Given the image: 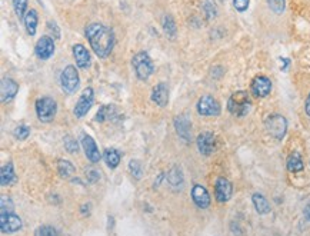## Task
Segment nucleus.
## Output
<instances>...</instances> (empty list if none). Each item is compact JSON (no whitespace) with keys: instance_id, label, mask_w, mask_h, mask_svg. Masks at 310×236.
I'll use <instances>...</instances> for the list:
<instances>
[{"instance_id":"30","label":"nucleus","mask_w":310,"mask_h":236,"mask_svg":"<svg viewBox=\"0 0 310 236\" xmlns=\"http://www.w3.org/2000/svg\"><path fill=\"white\" fill-rule=\"evenodd\" d=\"M16 16L22 20L27 13V0H12Z\"/></svg>"},{"instance_id":"10","label":"nucleus","mask_w":310,"mask_h":236,"mask_svg":"<svg viewBox=\"0 0 310 236\" xmlns=\"http://www.w3.org/2000/svg\"><path fill=\"white\" fill-rule=\"evenodd\" d=\"M35 53L40 60H49L54 55V40L50 36H41L36 43Z\"/></svg>"},{"instance_id":"2","label":"nucleus","mask_w":310,"mask_h":236,"mask_svg":"<svg viewBox=\"0 0 310 236\" xmlns=\"http://www.w3.org/2000/svg\"><path fill=\"white\" fill-rule=\"evenodd\" d=\"M250 109H252V100L246 90L234 92L228 100V111L236 118L246 116Z\"/></svg>"},{"instance_id":"33","label":"nucleus","mask_w":310,"mask_h":236,"mask_svg":"<svg viewBox=\"0 0 310 236\" xmlns=\"http://www.w3.org/2000/svg\"><path fill=\"white\" fill-rule=\"evenodd\" d=\"M270 10L274 12L276 14H282L286 7V0H268Z\"/></svg>"},{"instance_id":"6","label":"nucleus","mask_w":310,"mask_h":236,"mask_svg":"<svg viewBox=\"0 0 310 236\" xmlns=\"http://www.w3.org/2000/svg\"><path fill=\"white\" fill-rule=\"evenodd\" d=\"M266 130L274 139L282 140L287 132V120L282 115H270L266 119Z\"/></svg>"},{"instance_id":"1","label":"nucleus","mask_w":310,"mask_h":236,"mask_svg":"<svg viewBox=\"0 0 310 236\" xmlns=\"http://www.w3.org/2000/svg\"><path fill=\"white\" fill-rule=\"evenodd\" d=\"M84 35H86L87 40L90 43V47L96 53V56L105 59L113 50L115 33L108 26H105L102 23H90L84 30Z\"/></svg>"},{"instance_id":"19","label":"nucleus","mask_w":310,"mask_h":236,"mask_svg":"<svg viewBox=\"0 0 310 236\" xmlns=\"http://www.w3.org/2000/svg\"><path fill=\"white\" fill-rule=\"evenodd\" d=\"M152 100L157 106L166 108L167 103H169V87H167V84L164 83V82L156 84L153 87V90H152Z\"/></svg>"},{"instance_id":"26","label":"nucleus","mask_w":310,"mask_h":236,"mask_svg":"<svg viewBox=\"0 0 310 236\" xmlns=\"http://www.w3.org/2000/svg\"><path fill=\"white\" fill-rule=\"evenodd\" d=\"M167 182L170 183V186L180 189V186L183 185V173H182V170L176 166L173 169H170V172L167 173Z\"/></svg>"},{"instance_id":"40","label":"nucleus","mask_w":310,"mask_h":236,"mask_svg":"<svg viewBox=\"0 0 310 236\" xmlns=\"http://www.w3.org/2000/svg\"><path fill=\"white\" fill-rule=\"evenodd\" d=\"M305 111H306V115L310 118V93L306 99V103H305Z\"/></svg>"},{"instance_id":"9","label":"nucleus","mask_w":310,"mask_h":236,"mask_svg":"<svg viewBox=\"0 0 310 236\" xmlns=\"http://www.w3.org/2000/svg\"><path fill=\"white\" fill-rule=\"evenodd\" d=\"M0 229L6 235L7 234H14V232L22 229V219L14 212L1 213L0 215Z\"/></svg>"},{"instance_id":"34","label":"nucleus","mask_w":310,"mask_h":236,"mask_svg":"<svg viewBox=\"0 0 310 236\" xmlns=\"http://www.w3.org/2000/svg\"><path fill=\"white\" fill-rule=\"evenodd\" d=\"M30 135V127L26 125L19 126L14 129V138L19 140H26Z\"/></svg>"},{"instance_id":"15","label":"nucleus","mask_w":310,"mask_h":236,"mask_svg":"<svg viewBox=\"0 0 310 236\" xmlns=\"http://www.w3.org/2000/svg\"><path fill=\"white\" fill-rule=\"evenodd\" d=\"M175 129L179 135V138L183 142H190V136H192V122L189 120L188 116L180 115L175 119Z\"/></svg>"},{"instance_id":"27","label":"nucleus","mask_w":310,"mask_h":236,"mask_svg":"<svg viewBox=\"0 0 310 236\" xmlns=\"http://www.w3.org/2000/svg\"><path fill=\"white\" fill-rule=\"evenodd\" d=\"M57 170H59V175L62 176V178H72L73 175H75V172H76V169L73 166V163L72 162H69V160H59V163H57Z\"/></svg>"},{"instance_id":"13","label":"nucleus","mask_w":310,"mask_h":236,"mask_svg":"<svg viewBox=\"0 0 310 236\" xmlns=\"http://www.w3.org/2000/svg\"><path fill=\"white\" fill-rule=\"evenodd\" d=\"M232 194H233L232 183L226 178H219L216 181L215 185V195L217 202H220V203L228 202V200H230V197H232Z\"/></svg>"},{"instance_id":"4","label":"nucleus","mask_w":310,"mask_h":236,"mask_svg":"<svg viewBox=\"0 0 310 236\" xmlns=\"http://www.w3.org/2000/svg\"><path fill=\"white\" fill-rule=\"evenodd\" d=\"M57 113V103L53 97L41 96L36 100V115L43 123H49L54 119Z\"/></svg>"},{"instance_id":"18","label":"nucleus","mask_w":310,"mask_h":236,"mask_svg":"<svg viewBox=\"0 0 310 236\" xmlns=\"http://www.w3.org/2000/svg\"><path fill=\"white\" fill-rule=\"evenodd\" d=\"M73 57L76 60L78 68H80V69H89L90 68V62H92L90 53L81 43H76L73 46Z\"/></svg>"},{"instance_id":"42","label":"nucleus","mask_w":310,"mask_h":236,"mask_svg":"<svg viewBox=\"0 0 310 236\" xmlns=\"http://www.w3.org/2000/svg\"><path fill=\"white\" fill-rule=\"evenodd\" d=\"M282 62H283V66H282V70H286L287 69V66H289V59H280Z\"/></svg>"},{"instance_id":"37","label":"nucleus","mask_w":310,"mask_h":236,"mask_svg":"<svg viewBox=\"0 0 310 236\" xmlns=\"http://www.w3.org/2000/svg\"><path fill=\"white\" fill-rule=\"evenodd\" d=\"M249 3L250 0H233V6L237 12H246L249 9Z\"/></svg>"},{"instance_id":"22","label":"nucleus","mask_w":310,"mask_h":236,"mask_svg":"<svg viewBox=\"0 0 310 236\" xmlns=\"http://www.w3.org/2000/svg\"><path fill=\"white\" fill-rule=\"evenodd\" d=\"M252 200H253V205L255 209L257 210V213L260 215H266L270 212V203L268 202V199L263 196L262 194H255L252 196Z\"/></svg>"},{"instance_id":"38","label":"nucleus","mask_w":310,"mask_h":236,"mask_svg":"<svg viewBox=\"0 0 310 236\" xmlns=\"http://www.w3.org/2000/svg\"><path fill=\"white\" fill-rule=\"evenodd\" d=\"M86 175H87V181L90 182V183H96V182L99 181V178H100V173H99L96 169H89V170H86Z\"/></svg>"},{"instance_id":"32","label":"nucleus","mask_w":310,"mask_h":236,"mask_svg":"<svg viewBox=\"0 0 310 236\" xmlns=\"http://www.w3.org/2000/svg\"><path fill=\"white\" fill-rule=\"evenodd\" d=\"M129 170L132 172V175L135 176L136 179H140L143 176V165L140 163V160L132 159L129 162Z\"/></svg>"},{"instance_id":"24","label":"nucleus","mask_w":310,"mask_h":236,"mask_svg":"<svg viewBox=\"0 0 310 236\" xmlns=\"http://www.w3.org/2000/svg\"><path fill=\"white\" fill-rule=\"evenodd\" d=\"M120 153L117 152L116 149H106L105 155H103V159L106 162V165L110 169H116L120 163Z\"/></svg>"},{"instance_id":"41","label":"nucleus","mask_w":310,"mask_h":236,"mask_svg":"<svg viewBox=\"0 0 310 236\" xmlns=\"http://www.w3.org/2000/svg\"><path fill=\"white\" fill-rule=\"evenodd\" d=\"M305 218L310 222V203H308V205L305 206Z\"/></svg>"},{"instance_id":"20","label":"nucleus","mask_w":310,"mask_h":236,"mask_svg":"<svg viewBox=\"0 0 310 236\" xmlns=\"http://www.w3.org/2000/svg\"><path fill=\"white\" fill-rule=\"evenodd\" d=\"M23 22H25V28H26L27 35L35 36V35H36V30H38V23H39L38 12H36L35 9L27 10L26 16H25V19H23Z\"/></svg>"},{"instance_id":"11","label":"nucleus","mask_w":310,"mask_h":236,"mask_svg":"<svg viewBox=\"0 0 310 236\" xmlns=\"http://www.w3.org/2000/svg\"><path fill=\"white\" fill-rule=\"evenodd\" d=\"M252 93L253 96L256 97H266L269 96L270 92H271V82H270L269 78L266 76H256L253 80H252Z\"/></svg>"},{"instance_id":"31","label":"nucleus","mask_w":310,"mask_h":236,"mask_svg":"<svg viewBox=\"0 0 310 236\" xmlns=\"http://www.w3.org/2000/svg\"><path fill=\"white\" fill-rule=\"evenodd\" d=\"M35 236H62L57 229H54L53 226H49V225H43L39 226L35 232Z\"/></svg>"},{"instance_id":"21","label":"nucleus","mask_w":310,"mask_h":236,"mask_svg":"<svg viewBox=\"0 0 310 236\" xmlns=\"http://www.w3.org/2000/svg\"><path fill=\"white\" fill-rule=\"evenodd\" d=\"M16 181V175H14L13 165L9 162L6 165L1 166V172H0V183L1 186H9Z\"/></svg>"},{"instance_id":"23","label":"nucleus","mask_w":310,"mask_h":236,"mask_svg":"<svg viewBox=\"0 0 310 236\" xmlns=\"http://www.w3.org/2000/svg\"><path fill=\"white\" fill-rule=\"evenodd\" d=\"M115 116H116V106L115 105H105L96 113V120L97 122H105L109 119H113Z\"/></svg>"},{"instance_id":"39","label":"nucleus","mask_w":310,"mask_h":236,"mask_svg":"<svg viewBox=\"0 0 310 236\" xmlns=\"http://www.w3.org/2000/svg\"><path fill=\"white\" fill-rule=\"evenodd\" d=\"M47 29L53 35V39H60V30H59L57 25L54 22H47Z\"/></svg>"},{"instance_id":"25","label":"nucleus","mask_w":310,"mask_h":236,"mask_svg":"<svg viewBox=\"0 0 310 236\" xmlns=\"http://www.w3.org/2000/svg\"><path fill=\"white\" fill-rule=\"evenodd\" d=\"M303 160H302V156H300V153L297 152H293L290 156H289V159H287V169L290 170V172H293V173H296V172H300V170H303Z\"/></svg>"},{"instance_id":"29","label":"nucleus","mask_w":310,"mask_h":236,"mask_svg":"<svg viewBox=\"0 0 310 236\" xmlns=\"http://www.w3.org/2000/svg\"><path fill=\"white\" fill-rule=\"evenodd\" d=\"M203 12L209 20L215 19L217 16V6H216L215 0H204L203 1Z\"/></svg>"},{"instance_id":"12","label":"nucleus","mask_w":310,"mask_h":236,"mask_svg":"<svg viewBox=\"0 0 310 236\" xmlns=\"http://www.w3.org/2000/svg\"><path fill=\"white\" fill-rule=\"evenodd\" d=\"M196 145H197V149H199V152L202 153V155H204V156L212 155L216 149L215 135L210 133V132H203V133H200L197 136Z\"/></svg>"},{"instance_id":"28","label":"nucleus","mask_w":310,"mask_h":236,"mask_svg":"<svg viewBox=\"0 0 310 236\" xmlns=\"http://www.w3.org/2000/svg\"><path fill=\"white\" fill-rule=\"evenodd\" d=\"M163 30H164V33L169 36V38H172V39H175L176 36V23L175 20H173V17L172 16H164V19H163Z\"/></svg>"},{"instance_id":"3","label":"nucleus","mask_w":310,"mask_h":236,"mask_svg":"<svg viewBox=\"0 0 310 236\" xmlns=\"http://www.w3.org/2000/svg\"><path fill=\"white\" fill-rule=\"evenodd\" d=\"M132 68L135 70L136 78L139 80H148L149 78L153 75L155 72V65L153 60L150 59V56L146 52H139L133 56L132 59Z\"/></svg>"},{"instance_id":"36","label":"nucleus","mask_w":310,"mask_h":236,"mask_svg":"<svg viewBox=\"0 0 310 236\" xmlns=\"http://www.w3.org/2000/svg\"><path fill=\"white\" fill-rule=\"evenodd\" d=\"M0 205H1V213L13 212V203H12V199L9 196H1Z\"/></svg>"},{"instance_id":"14","label":"nucleus","mask_w":310,"mask_h":236,"mask_svg":"<svg viewBox=\"0 0 310 236\" xmlns=\"http://www.w3.org/2000/svg\"><path fill=\"white\" fill-rule=\"evenodd\" d=\"M81 146L84 149L86 157L92 162V163H97L102 159V155L99 152V148L96 145L95 139L89 135H83L81 138Z\"/></svg>"},{"instance_id":"8","label":"nucleus","mask_w":310,"mask_h":236,"mask_svg":"<svg viewBox=\"0 0 310 236\" xmlns=\"http://www.w3.org/2000/svg\"><path fill=\"white\" fill-rule=\"evenodd\" d=\"M196 109H197V113L200 116H219L220 112H222L219 102L210 95H204V96L200 97L199 102H197Z\"/></svg>"},{"instance_id":"7","label":"nucleus","mask_w":310,"mask_h":236,"mask_svg":"<svg viewBox=\"0 0 310 236\" xmlns=\"http://www.w3.org/2000/svg\"><path fill=\"white\" fill-rule=\"evenodd\" d=\"M93 102H95V92H93V89L92 87H86L81 92L80 97H79V100H78V103L75 106V111H73L75 116L78 119H81L83 116H86L87 112L90 111V108L93 106Z\"/></svg>"},{"instance_id":"17","label":"nucleus","mask_w":310,"mask_h":236,"mask_svg":"<svg viewBox=\"0 0 310 236\" xmlns=\"http://www.w3.org/2000/svg\"><path fill=\"white\" fill-rule=\"evenodd\" d=\"M192 199L194 202V205L197 208L206 209L210 205V195L207 192V189L202 185H194L192 189Z\"/></svg>"},{"instance_id":"35","label":"nucleus","mask_w":310,"mask_h":236,"mask_svg":"<svg viewBox=\"0 0 310 236\" xmlns=\"http://www.w3.org/2000/svg\"><path fill=\"white\" fill-rule=\"evenodd\" d=\"M63 142H65V148H66V151H68L69 153H78V151H79V145H78V142L73 139L72 136H66Z\"/></svg>"},{"instance_id":"5","label":"nucleus","mask_w":310,"mask_h":236,"mask_svg":"<svg viewBox=\"0 0 310 236\" xmlns=\"http://www.w3.org/2000/svg\"><path fill=\"white\" fill-rule=\"evenodd\" d=\"M79 84H80V78H79V73H78L76 68L73 65L66 66L60 75L62 90L68 95H73L79 89Z\"/></svg>"},{"instance_id":"16","label":"nucleus","mask_w":310,"mask_h":236,"mask_svg":"<svg viewBox=\"0 0 310 236\" xmlns=\"http://www.w3.org/2000/svg\"><path fill=\"white\" fill-rule=\"evenodd\" d=\"M19 92V84L14 82L10 78H3L1 84H0V95H1V102H10Z\"/></svg>"}]
</instances>
